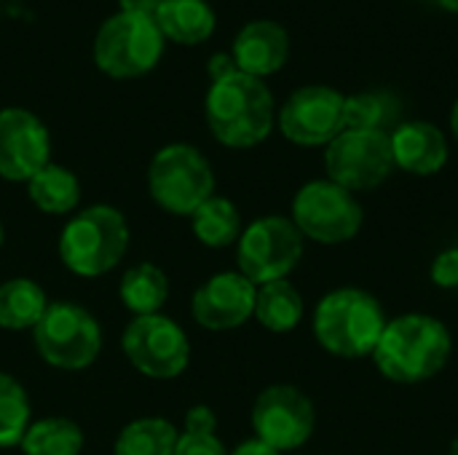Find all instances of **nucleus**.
<instances>
[{
  "label": "nucleus",
  "instance_id": "f257e3e1",
  "mask_svg": "<svg viewBox=\"0 0 458 455\" xmlns=\"http://www.w3.org/2000/svg\"><path fill=\"white\" fill-rule=\"evenodd\" d=\"M454 354L448 324L432 314L411 311L386 322L373 351L378 373L400 386H419L437 378Z\"/></svg>",
  "mask_w": 458,
  "mask_h": 455
},
{
  "label": "nucleus",
  "instance_id": "f03ea898",
  "mask_svg": "<svg viewBox=\"0 0 458 455\" xmlns=\"http://www.w3.org/2000/svg\"><path fill=\"white\" fill-rule=\"evenodd\" d=\"M204 118L220 145L233 150L255 147L274 131V94L263 78L236 70L209 83L204 97Z\"/></svg>",
  "mask_w": 458,
  "mask_h": 455
},
{
  "label": "nucleus",
  "instance_id": "7ed1b4c3",
  "mask_svg": "<svg viewBox=\"0 0 458 455\" xmlns=\"http://www.w3.org/2000/svg\"><path fill=\"white\" fill-rule=\"evenodd\" d=\"M389 316L381 300L362 287H338L327 292L314 308L317 343L341 359L373 357Z\"/></svg>",
  "mask_w": 458,
  "mask_h": 455
},
{
  "label": "nucleus",
  "instance_id": "20e7f679",
  "mask_svg": "<svg viewBox=\"0 0 458 455\" xmlns=\"http://www.w3.org/2000/svg\"><path fill=\"white\" fill-rule=\"evenodd\" d=\"M131 231L126 217L107 204L81 209L59 233V257L67 271L97 279L113 271L129 252Z\"/></svg>",
  "mask_w": 458,
  "mask_h": 455
},
{
  "label": "nucleus",
  "instance_id": "39448f33",
  "mask_svg": "<svg viewBox=\"0 0 458 455\" xmlns=\"http://www.w3.org/2000/svg\"><path fill=\"white\" fill-rule=\"evenodd\" d=\"M166 48V40L153 16L113 13L94 35V64L113 80H134L156 70Z\"/></svg>",
  "mask_w": 458,
  "mask_h": 455
},
{
  "label": "nucleus",
  "instance_id": "423d86ee",
  "mask_svg": "<svg viewBox=\"0 0 458 455\" xmlns=\"http://www.w3.org/2000/svg\"><path fill=\"white\" fill-rule=\"evenodd\" d=\"M148 190L164 212L191 217L215 196V169L199 147L172 142L153 156L148 166Z\"/></svg>",
  "mask_w": 458,
  "mask_h": 455
},
{
  "label": "nucleus",
  "instance_id": "0eeeda50",
  "mask_svg": "<svg viewBox=\"0 0 458 455\" xmlns=\"http://www.w3.org/2000/svg\"><path fill=\"white\" fill-rule=\"evenodd\" d=\"M38 357L67 373L86 370L97 362L102 349V330L94 314L70 300L48 303L43 319L32 327Z\"/></svg>",
  "mask_w": 458,
  "mask_h": 455
},
{
  "label": "nucleus",
  "instance_id": "6e6552de",
  "mask_svg": "<svg viewBox=\"0 0 458 455\" xmlns=\"http://www.w3.org/2000/svg\"><path fill=\"white\" fill-rule=\"evenodd\" d=\"M290 220L295 223L303 239L325 247H338L360 236L365 209L354 193L325 177L301 185L293 198Z\"/></svg>",
  "mask_w": 458,
  "mask_h": 455
},
{
  "label": "nucleus",
  "instance_id": "1a4fd4ad",
  "mask_svg": "<svg viewBox=\"0 0 458 455\" xmlns=\"http://www.w3.org/2000/svg\"><path fill=\"white\" fill-rule=\"evenodd\" d=\"M303 236L290 217L266 215L252 220L236 241L239 274L255 287L287 279L303 257Z\"/></svg>",
  "mask_w": 458,
  "mask_h": 455
},
{
  "label": "nucleus",
  "instance_id": "9d476101",
  "mask_svg": "<svg viewBox=\"0 0 458 455\" xmlns=\"http://www.w3.org/2000/svg\"><path fill=\"white\" fill-rule=\"evenodd\" d=\"M327 180L349 193H365L381 188L394 172L392 142L386 131L344 129L325 147Z\"/></svg>",
  "mask_w": 458,
  "mask_h": 455
},
{
  "label": "nucleus",
  "instance_id": "9b49d317",
  "mask_svg": "<svg viewBox=\"0 0 458 455\" xmlns=\"http://www.w3.org/2000/svg\"><path fill=\"white\" fill-rule=\"evenodd\" d=\"M121 351L137 367V373L153 381L177 378L191 362V341L185 330L161 314L137 316L123 330Z\"/></svg>",
  "mask_w": 458,
  "mask_h": 455
},
{
  "label": "nucleus",
  "instance_id": "f8f14e48",
  "mask_svg": "<svg viewBox=\"0 0 458 455\" xmlns=\"http://www.w3.org/2000/svg\"><path fill=\"white\" fill-rule=\"evenodd\" d=\"M346 94L311 83L295 88L279 107V131L301 147H327L346 129Z\"/></svg>",
  "mask_w": 458,
  "mask_h": 455
},
{
  "label": "nucleus",
  "instance_id": "ddd939ff",
  "mask_svg": "<svg viewBox=\"0 0 458 455\" xmlns=\"http://www.w3.org/2000/svg\"><path fill=\"white\" fill-rule=\"evenodd\" d=\"M317 426V410L309 394L290 383L263 389L252 405V432L279 453L301 451Z\"/></svg>",
  "mask_w": 458,
  "mask_h": 455
},
{
  "label": "nucleus",
  "instance_id": "4468645a",
  "mask_svg": "<svg viewBox=\"0 0 458 455\" xmlns=\"http://www.w3.org/2000/svg\"><path fill=\"white\" fill-rule=\"evenodd\" d=\"M51 164L48 126L27 107L0 110V177L8 182H30Z\"/></svg>",
  "mask_w": 458,
  "mask_h": 455
},
{
  "label": "nucleus",
  "instance_id": "2eb2a0df",
  "mask_svg": "<svg viewBox=\"0 0 458 455\" xmlns=\"http://www.w3.org/2000/svg\"><path fill=\"white\" fill-rule=\"evenodd\" d=\"M258 287L239 271L209 276L191 298V314L199 327L225 333L247 324L255 316Z\"/></svg>",
  "mask_w": 458,
  "mask_h": 455
},
{
  "label": "nucleus",
  "instance_id": "dca6fc26",
  "mask_svg": "<svg viewBox=\"0 0 458 455\" xmlns=\"http://www.w3.org/2000/svg\"><path fill=\"white\" fill-rule=\"evenodd\" d=\"M231 56L236 62V70L247 75H255V78L274 75L290 59V35L274 19L247 21L233 38Z\"/></svg>",
  "mask_w": 458,
  "mask_h": 455
},
{
  "label": "nucleus",
  "instance_id": "f3484780",
  "mask_svg": "<svg viewBox=\"0 0 458 455\" xmlns=\"http://www.w3.org/2000/svg\"><path fill=\"white\" fill-rule=\"evenodd\" d=\"M389 142L394 166L416 177H432L443 172L451 156L443 129L432 121H403L389 134Z\"/></svg>",
  "mask_w": 458,
  "mask_h": 455
},
{
  "label": "nucleus",
  "instance_id": "a211bd4d",
  "mask_svg": "<svg viewBox=\"0 0 458 455\" xmlns=\"http://www.w3.org/2000/svg\"><path fill=\"white\" fill-rule=\"evenodd\" d=\"M153 19L164 40L177 46H199L209 40L217 27L215 8L207 0H161Z\"/></svg>",
  "mask_w": 458,
  "mask_h": 455
},
{
  "label": "nucleus",
  "instance_id": "6ab92c4d",
  "mask_svg": "<svg viewBox=\"0 0 458 455\" xmlns=\"http://www.w3.org/2000/svg\"><path fill=\"white\" fill-rule=\"evenodd\" d=\"M303 314H306L303 295L290 279H276V282L258 287L255 319L268 333H276V335L293 333L303 322Z\"/></svg>",
  "mask_w": 458,
  "mask_h": 455
},
{
  "label": "nucleus",
  "instance_id": "aec40b11",
  "mask_svg": "<svg viewBox=\"0 0 458 455\" xmlns=\"http://www.w3.org/2000/svg\"><path fill=\"white\" fill-rule=\"evenodd\" d=\"M48 308L43 287L32 279H8L0 284V327L11 333L32 330Z\"/></svg>",
  "mask_w": 458,
  "mask_h": 455
},
{
  "label": "nucleus",
  "instance_id": "412c9836",
  "mask_svg": "<svg viewBox=\"0 0 458 455\" xmlns=\"http://www.w3.org/2000/svg\"><path fill=\"white\" fill-rule=\"evenodd\" d=\"M118 298H121L123 308L131 311L134 316L158 314L169 298V279L158 265L137 263L123 274V279L118 284Z\"/></svg>",
  "mask_w": 458,
  "mask_h": 455
},
{
  "label": "nucleus",
  "instance_id": "4be33fe9",
  "mask_svg": "<svg viewBox=\"0 0 458 455\" xmlns=\"http://www.w3.org/2000/svg\"><path fill=\"white\" fill-rule=\"evenodd\" d=\"M27 193H30V201L46 215H70L81 204L78 177L59 164H46L27 182Z\"/></svg>",
  "mask_w": 458,
  "mask_h": 455
},
{
  "label": "nucleus",
  "instance_id": "5701e85b",
  "mask_svg": "<svg viewBox=\"0 0 458 455\" xmlns=\"http://www.w3.org/2000/svg\"><path fill=\"white\" fill-rule=\"evenodd\" d=\"M191 225H193L196 239L209 249H225V247L236 244L242 231H244L236 204L225 196L207 198L191 215Z\"/></svg>",
  "mask_w": 458,
  "mask_h": 455
},
{
  "label": "nucleus",
  "instance_id": "b1692460",
  "mask_svg": "<svg viewBox=\"0 0 458 455\" xmlns=\"http://www.w3.org/2000/svg\"><path fill=\"white\" fill-rule=\"evenodd\" d=\"M403 105L400 97L384 88L376 91H362L346 97V129H365V131H386L392 134L403 121H400Z\"/></svg>",
  "mask_w": 458,
  "mask_h": 455
},
{
  "label": "nucleus",
  "instance_id": "393cba45",
  "mask_svg": "<svg viewBox=\"0 0 458 455\" xmlns=\"http://www.w3.org/2000/svg\"><path fill=\"white\" fill-rule=\"evenodd\" d=\"M180 432L166 418H137L126 424L113 445V455H174Z\"/></svg>",
  "mask_w": 458,
  "mask_h": 455
},
{
  "label": "nucleus",
  "instance_id": "a878e982",
  "mask_svg": "<svg viewBox=\"0 0 458 455\" xmlns=\"http://www.w3.org/2000/svg\"><path fill=\"white\" fill-rule=\"evenodd\" d=\"M83 432L75 421L70 418H43L30 424L24 440H21V453L24 455H81L83 451Z\"/></svg>",
  "mask_w": 458,
  "mask_h": 455
},
{
  "label": "nucleus",
  "instance_id": "bb28decb",
  "mask_svg": "<svg viewBox=\"0 0 458 455\" xmlns=\"http://www.w3.org/2000/svg\"><path fill=\"white\" fill-rule=\"evenodd\" d=\"M27 429H30V397L13 375L0 373V448L21 445Z\"/></svg>",
  "mask_w": 458,
  "mask_h": 455
},
{
  "label": "nucleus",
  "instance_id": "cd10ccee",
  "mask_svg": "<svg viewBox=\"0 0 458 455\" xmlns=\"http://www.w3.org/2000/svg\"><path fill=\"white\" fill-rule=\"evenodd\" d=\"M174 455H228L225 445L217 440L215 432H201V429H185L180 432Z\"/></svg>",
  "mask_w": 458,
  "mask_h": 455
},
{
  "label": "nucleus",
  "instance_id": "c85d7f7f",
  "mask_svg": "<svg viewBox=\"0 0 458 455\" xmlns=\"http://www.w3.org/2000/svg\"><path fill=\"white\" fill-rule=\"evenodd\" d=\"M429 279L440 290H458V244L445 247L429 265Z\"/></svg>",
  "mask_w": 458,
  "mask_h": 455
},
{
  "label": "nucleus",
  "instance_id": "c756f323",
  "mask_svg": "<svg viewBox=\"0 0 458 455\" xmlns=\"http://www.w3.org/2000/svg\"><path fill=\"white\" fill-rule=\"evenodd\" d=\"M185 429H201V432H215L217 429V418L207 405H196L188 410L185 416Z\"/></svg>",
  "mask_w": 458,
  "mask_h": 455
},
{
  "label": "nucleus",
  "instance_id": "7c9ffc66",
  "mask_svg": "<svg viewBox=\"0 0 458 455\" xmlns=\"http://www.w3.org/2000/svg\"><path fill=\"white\" fill-rule=\"evenodd\" d=\"M207 72H209L212 80H220V78L236 72V62H233L231 54H223V51L220 54H212V59L207 62Z\"/></svg>",
  "mask_w": 458,
  "mask_h": 455
},
{
  "label": "nucleus",
  "instance_id": "2f4dec72",
  "mask_svg": "<svg viewBox=\"0 0 458 455\" xmlns=\"http://www.w3.org/2000/svg\"><path fill=\"white\" fill-rule=\"evenodd\" d=\"M161 0H118V11L123 13H140V16H156Z\"/></svg>",
  "mask_w": 458,
  "mask_h": 455
},
{
  "label": "nucleus",
  "instance_id": "473e14b6",
  "mask_svg": "<svg viewBox=\"0 0 458 455\" xmlns=\"http://www.w3.org/2000/svg\"><path fill=\"white\" fill-rule=\"evenodd\" d=\"M228 455H282L279 451H274L271 445H266L263 440L252 437V440H244L242 445H236L233 451H228Z\"/></svg>",
  "mask_w": 458,
  "mask_h": 455
},
{
  "label": "nucleus",
  "instance_id": "72a5a7b5",
  "mask_svg": "<svg viewBox=\"0 0 458 455\" xmlns=\"http://www.w3.org/2000/svg\"><path fill=\"white\" fill-rule=\"evenodd\" d=\"M451 129H454V137L458 139V99L454 102V110H451Z\"/></svg>",
  "mask_w": 458,
  "mask_h": 455
},
{
  "label": "nucleus",
  "instance_id": "f704fd0d",
  "mask_svg": "<svg viewBox=\"0 0 458 455\" xmlns=\"http://www.w3.org/2000/svg\"><path fill=\"white\" fill-rule=\"evenodd\" d=\"M443 8H448V11H456L458 13V0H437Z\"/></svg>",
  "mask_w": 458,
  "mask_h": 455
},
{
  "label": "nucleus",
  "instance_id": "c9c22d12",
  "mask_svg": "<svg viewBox=\"0 0 458 455\" xmlns=\"http://www.w3.org/2000/svg\"><path fill=\"white\" fill-rule=\"evenodd\" d=\"M448 455H458V437L451 442V451H448Z\"/></svg>",
  "mask_w": 458,
  "mask_h": 455
},
{
  "label": "nucleus",
  "instance_id": "e433bc0d",
  "mask_svg": "<svg viewBox=\"0 0 458 455\" xmlns=\"http://www.w3.org/2000/svg\"><path fill=\"white\" fill-rule=\"evenodd\" d=\"M3 239H5V231H3V223H0V247H3Z\"/></svg>",
  "mask_w": 458,
  "mask_h": 455
}]
</instances>
